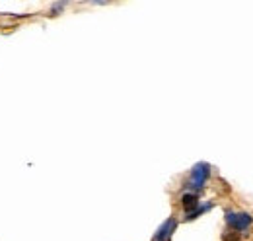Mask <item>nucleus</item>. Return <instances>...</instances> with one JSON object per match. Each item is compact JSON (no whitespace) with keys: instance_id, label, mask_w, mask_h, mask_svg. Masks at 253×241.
<instances>
[{"instance_id":"obj_1","label":"nucleus","mask_w":253,"mask_h":241,"mask_svg":"<svg viewBox=\"0 0 253 241\" xmlns=\"http://www.w3.org/2000/svg\"><path fill=\"white\" fill-rule=\"evenodd\" d=\"M226 224L238 232V234H244L252 228L253 224V216L248 212H234V210H226Z\"/></svg>"},{"instance_id":"obj_2","label":"nucleus","mask_w":253,"mask_h":241,"mask_svg":"<svg viewBox=\"0 0 253 241\" xmlns=\"http://www.w3.org/2000/svg\"><path fill=\"white\" fill-rule=\"evenodd\" d=\"M209 177H211V165L209 163H197L191 169V181L187 183V187L193 191H203Z\"/></svg>"},{"instance_id":"obj_3","label":"nucleus","mask_w":253,"mask_h":241,"mask_svg":"<svg viewBox=\"0 0 253 241\" xmlns=\"http://www.w3.org/2000/svg\"><path fill=\"white\" fill-rule=\"evenodd\" d=\"M175 228H177V220H175V218L166 220V222L160 226L158 234L154 236V240L152 241H169L171 240V236H173V232H175Z\"/></svg>"},{"instance_id":"obj_4","label":"nucleus","mask_w":253,"mask_h":241,"mask_svg":"<svg viewBox=\"0 0 253 241\" xmlns=\"http://www.w3.org/2000/svg\"><path fill=\"white\" fill-rule=\"evenodd\" d=\"M181 206H183V210L187 212V214L197 210L199 208V197H197V193H185L181 197Z\"/></svg>"},{"instance_id":"obj_5","label":"nucleus","mask_w":253,"mask_h":241,"mask_svg":"<svg viewBox=\"0 0 253 241\" xmlns=\"http://www.w3.org/2000/svg\"><path fill=\"white\" fill-rule=\"evenodd\" d=\"M224 241H240V234H238V232H232V234L226 232V234H224Z\"/></svg>"}]
</instances>
